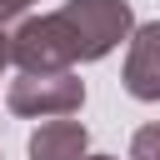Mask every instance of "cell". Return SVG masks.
Listing matches in <instances>:
<instances>
[{
	"label": "cell",
	"instance_id": "obj_1",
	"mask_svg": "<svg viewBox=\"0 0 160 160\" xmlns=\"http://www.w3.org/2000/svg\"><path fill=\"white\" fill-rule=\"evenodd\" d=\"M60 20L75 40V60H105L120 40L135 35V15L125 0H70L60 5Z\"/></svg>",
	"mask_w": 160,
	"mask_h": 160
},
{
	"label": "cell",
	"instance_id": "obj_2",
	"mask_svg": "<svg viewBox=\"0 0 160 160\" xmlns=\"http://www.w3.org/2000/svg\"><path fill=\"white\" fill-rule=\"evenodd\" d=\"M5 105H10V115H25V120L75 115V110L85 105V80L70 75V70H40V75L20 70V75L10 80V90H5Z\"/></svg>",
	"mask_w": 160,
	"mask_h": 160
},
{
	"label": "cell",
	"instance_id": "obj_3",
	"mask_svg": "<svg viewBox=\"0 0 160 160\" xmlns=\"http://www.w3.org/2000/svg\"><path fill=\"white\" fill-rule=\"evenodd\" d=\"M10 60L20 70H30V75H40V70H70L75 65V40H70L60 10L20 20L10 30Z\"/></svg>",
	"mask_w": 160,
	"mask_h": 160
},
{
	"label": "cell",
	"instance_id": "obj_4",
	"mask_svg": "<svg viewBox=\"0 0 160 160\" xmlns=\"http://www.w3.org/2000/svg\"><path fill=\"white\" fill-rule=\"evenodd\" d=\"M120 80H125V90H130L135 100H160V20L135 30Z\"/></svg>",
	"mask_w": 160,
	"mask_h": 160
},
{
	"label": "cell",
	"instance_id": "obj_5",
	"mask_svg": "<svg viewBox=\"0 0 160 160\" xmlns=\"http://www.w3.org/2000/svg\"><path fill=\"white\" fill-rule=\"evenodd\" d=\"M85 145H90V130L80 120L55 115L30 135V160H85Z\"/></svg>",
	"mask_w": 160,
	"mask_h": 160
},
{
	"label": "cell",
	"instance_id": "obj_6",
	"mask_svg": "<svg viewBox=\"0 0 160 160\" xmlns=\"http://www.w3.org/2000/svg\"><path fill=\"white\" fill-rule=\"evenodd\" d=\"M130 160H160V120L140 125L135 140H130Z\"/></svg>",
	"mask_w": 160,
	"mask_h": 160
},
{
	"label": "cell",
	"instance_id": "obj_7",
	"mask_svg": "<svg viewBox=\"0 0 160 160\" xmlns=\"http://www.w3.org/2000/svg\"><path fill=\"white\" fill-rule=\"evenodd\" d=\"M30 5H35V0H0V25H10V20H15L20 10H30Z\"/></svg>",
	"mask_w": 160,
	"mask_h": 160
},
{
	"label": "cell",
	"instance_id": "obj_8",
	"mask_svg": "<svg viewBox=\"0 0 160 160\" xmlns=\"http://www.w3.org/2000/svg\"><path fill=\"white\" fill-rule=\"evenodd\" d=\"M10 65V25H0V70Z\"/></svg>",
	"mask_w": 160,
	"mask_h": 160
},
{
	"label": "cell",
	"instance_id": "obj_9",
	"mask_svg": "<svg viewBox=\"0 0 160 160\" xmlns=\"http://www.w3.org/2000/svg\"><path fill=\"white\" fill-rule=\"evenodd\" d=\"M85 160H120V155H85Z\"/></svg>",
	"mask_w": 160,
	"mask_h": 160
}]
</instances>
